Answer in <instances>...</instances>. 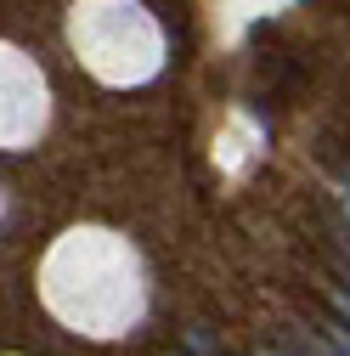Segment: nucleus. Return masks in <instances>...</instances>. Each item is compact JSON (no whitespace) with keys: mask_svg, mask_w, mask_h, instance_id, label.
I'll return each mask as SVG.
<instances>
[{"mask_svg":"<svg viewBox=\"0 0 350 356\" xmlns=\"http://www.w3.org/2000/svg\"><path fill=\"white\" fill-rule=\"evenodd\" d=\"M328 300H333V317H339V323H350V289H333Z\"/></svg>","mask_w":350,"mask_h":356,"instance_id":"1","label":"nucleus"},{"mask_svg":"<svg viewBox=\"0 0 350 356\" xmlns=\"http://www.w3.org/2000/svg\"><path fill=\"white\" fill-rule=\"evenodd\" d=\"M254 356H283V350H272V345H266V350H254Z\"/></svg>","mask_w":350,"mask_h":356,"instance_id":"2","label":"nucleus"}]
</instances>
